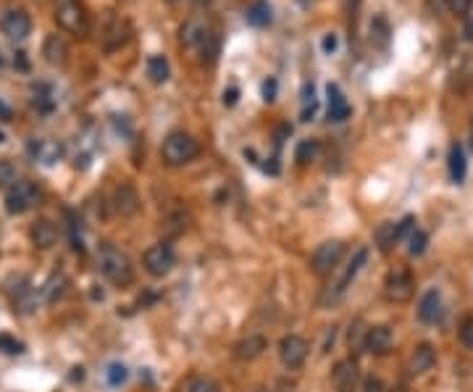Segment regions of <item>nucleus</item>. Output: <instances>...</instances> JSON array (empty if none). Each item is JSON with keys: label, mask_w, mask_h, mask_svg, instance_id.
<instances>
[{"label": "nucleus", "mask_w": 473, "mask_h": 392, "mask_svg": "<svg viewBox=\"0 0 473 392\" xmlns=\"http://www.w3.org/2000/svg\"><path fill=\"white\" fill-rule=\"evenodd\" d=\"M98 269L100 274L113 282L116 287H127L134 282V266H131V258L127 253H121L113 245H103L98 250Z\"/></svg>", "instance_id": "f257e3e1"}, {"label": "nucleus", "mask_w": 473, "mask_h": 392, "mask_svg": "<svg viewBox=\"0 0 473 392\" xmlns=\"http://www.w3.org/2000/svg\"><path fill=\"white\" fill-rule=\"evenodd\" d=\"M197 156H200V145L187 132H171L169 137L163 140V145H160V158H163V163L171 166V169L187 166Z\"/></svg>", "instance_id": "f03ea898"}, {"label": "nucleus", "mask_w": 473, "mask_h": 392, "mask_svg": "<svg viewBox=\"0 0 473 392\" xmlns=\"http://www.w3.org/2000/svg\"><path fill=\"white\" fill-rule=\"evenodd\" d=\"M368 263V250L366 248H358V253L353 256V261L344 266V271L340 274V279L337 282H331L326 289H324V295H321V305L324 308H328V305H337V303L347 295V289H350V285L355 282V276L363 271V266Z\"/></svg>", "instance_id": "7ed1b4c3"}, {"label": "nucleus", "mask_w": 473, "mask_h": 392, "mask_svg": "<svg viewBox=\"0 0 473 392\" xmlns=\"http://www.w3.org/2000/svg\"><path fill=\"white\" fill-rule=\"evenodd\" d=\"M55 21L61 29L71 32V35H87L90 29V19H87V11L79 0H61L58 8H55Z\"/></svg>", "instance_id": "20e7f679"}, {"label": "nucleus", "mask_w": 473, "mask_h": 392, "mask_svg": "<svg viewBox=\"0 0 473 392\" xmlns=\"http://www.w3.org/2000/svg\"><path fill=\"white\" fill-rule=\"evenodd\" d=\"M344 250H347V245L342 240H328L324 245H318L313 258H310V271L315 276H328L344 258Z\"/></svg>", "instance_id": "39448f33"}, {"label": "nucleus", "mask_w": 473, "mask_h": 392, "mask_svg": "<svg viewBox=\"0 0 473 392\" xmlns=\"http://www.w3.org/2000/svg\"><path fill=\"white\" fill-rule=\"evenodd\" d=\"M416 292V279L407 269H392L384 279V298L392 303H407Z\"/></svg>", "instance_id": "423d86ee"}, {"label": "nucleus", "mask_w": 473, "mask_h": 392, "mask_svg": "<svg viewBox=\"0 0 473 392\" xmlns=\"http://www.w3.org/2000/svg\"><path fill=\"white\" fill-rule=\"evenodd\" d=\"M142 263L150 276H169L174 271V266H176V253L166 242H158V245L145 250Z\"/></svg>", "instance_id": "0eeeda50"}, {"label": "nucleus", "mask_w": 473, "mask_h": 392, "mask_svg": "<svg viewBox=\"0 0 473 392\" xmlns=\"http://www.w3.org/2000/svg\"><path fill=\"white\" fill-rule=\"evenodd\" d=\"M413 229H416V216H405L402 222H397V224L394 222L381 224L379 229H376V245H379L381 253H389L400 240L410 237Z\"/></svg>", "instance_id": "6e6552de"}, {"label": "nucleus", "mask_w": 473, "mask_h": 392, "mask_svg": "<svg viewBox=\"0 0 473 392\" xmlns=\"http://www.w3.org/2000/svg\"><path fill=\"white\" fill-rule=\"evenodd\" d=\"M39 200V190L32 182H16L8 190L6 195V211L19 216V213H26L29 208H35Z\"/></svg>", "instance_id": "1a4fd4ad"}, {"label": "nucleus", "mask_w": 473, "mask_h": 392, "mask_svg": "<svg viewBox=\"0 0 473 392\" xmlns=\"http://www.w3.org/2000/svg\"><path fill=\"white\" fill-rule=\"evenodd\" d=\"M0 26H3V35L13 42H21L32 35V19H29V13L24 8H11V11L3 13V19H0Z\"/></svg>", "instance_id": "9d476101"}, {"label": "nucleus", "mask_w": 473, "mask_h": 392, "mask_svg": "<svg viewBox=\"0 0 473 392\" xmlns=\"http://www.w3.org/2000/svg\"><path fill=\"white\" fill-rule=\"evenodd\" d=\"M279 358L287 368H300L308 358V342L300 335H287L279 342Z\"/></svg>", "instance_id": "9b49d317"}, {"label": "nucleus", "mask_w": 473, "mask_h": 392, "mask_svg": "<svg viewBox=\"0 0 473 392\" xmlns=\"http://www.w3.org/2000/svg\"><path fill=\"white\" fill-rule=\"evenodd\" d=\"M394 348V332L387 324L379 327H368L366 335V350L373 355H387Z\"/></svg>", "instance_id": "f8f14e48"}, {"label": "nucleus", "mask_w": 473, "mask_h": 392, "mask_svg": "<svg viewBox=\"0 0 473 392\" xmlns=\"http://www.w3.org/2000/svg\"><path fill=\"white\" fill-rule=\"evenodd\" d=\"M331 380H334V384H337V390L340 392H353L355 387H358V382H360L358 361H355V358H344V361H340V364L334 366Z\"/></svg>", "instance_id": "ddd939ff"}, {"label": "nucleus", "mask_w": 473, "mask_h": 392, "mask_svg": "<svg viewBox=\"0 0 473 392\" xmlns=\"http://www.w3.org/2000/svg\"><path fill=\"white\" fill-rule=\"evenodd\" d=\"M268 350V340L263 335H248L234 345V358L236 361H255Z\"/></svg>", "instance_id": "4468645a"}, {"label": "nucleus", "mask_w": 473, "mask_h": 392, "mask_svg": "<svg viewBox=\"0 0 473 392\" xmlns=\"http://www.w3.org/2000/svg\"><path fill=\"white\" fill-rule=\"evenodd\" d=\"M434 364H436V350H434V345H432V342H420L418 348L413 350V355H410L407 371H410L413 377H418V374L432 371Z\"/></svg>", "instance_id": "2eb2a0df"}, {"label": "nucleus", "mask_w": 473, "mask_h": 392, "mask_svg": "<svg viewBox=\"0 0 473 392\" xmlns=\"http://www.w3.org/2000/svg\"><path fill=\"white\" fill-rule=\"evenodd\" d=\"M113 208L121 216H134L140 211V195L131 184H118L116 193H113Z\"/></svg>", "instance_id": "dca6fc26"}, {"label": "nucleus", "mask_w": 473, "mask_h": 392, "mask_svg": "<svg viewBox=\"0 0 473 392\" xmlns=\"http://www.w3.org/2000/svg\"><path fill=\"white\" fill-rule=\"evenodd\" d=\"M179 37H182V45H187V48H203L210 37L208 24L203 19H189V21H184Z\"/></svg>", "instance_id": "f3484780"}, {"label": "nucleus", "mask_w": 473, "mask_h": 392, "mask_svg": "<svg viewBox=\"0 0 473 392\" xmlns=\"http://www.w3.org/2000/svg\"><path fill=\"white\" fill-rule=\"evenodd\" d=\"M29 153H32L35 161H39V163L53 166V163L61 158L64 148L55 143V140H32V143H29Z\"/></svg>", "instance_id": "a211bd4d"}, {"label": "nucleus", "mask_w": 473, "mask_h": 392, "mask_svg": "<svg viewBox=\"0 0 473 392\" xmlns=\"http://www.w3.org/2000/svg\"><path fill=\"white\" fill-rule=\"evenodd\" d=\"M439 316H442V292L429 289L418 303V319L423 324H434Z\"/></svg>", "instance_id": "6ab92c4d"}, {"label": "nucleus", "mask_w": 473, "mask_h": 392, "mask_svg": "<svg viewBox=\"0 0 473 392\" xmlns=\"http://www.w3.org/2000/svg\"><path fill=\"white\" fill-rule=\"evenodd\" d=\"M447 169H449V179L455 184H460L465 179V171H468V161H465V150L460 143L449 145V156H447Z\"/></svg>", "instance_id": "aec40b11"}, {"label": "nucleus", "mask_w": 473, "mask_h": 392, "mask_svg": "<svg viewBox=\"0 0 473 392\" xmlns=\"http://www.w3.org/2000/svg\"><path fill=\"white\" fill-rule=\"evenodd\" d=\"M29 235H32V242H35L37 248L48 250V248L55 245V240H58V229H55V224L48 222V219H39V222L32 224Z\"/></svg>", "instance_id": "412c9836"}, {"label": "nucleus", "mask_w": 473, "mask_h": 392, "mask_svg": "<svg viewBox=\"0 0 473 392\" xmlns=\"http://www.w3.org/2000/svg\"><path fill=\"white\" fill-rule=\"evenodd\" d=\"M326 95H328V121H344V118H350V103L344 100L340 87L337 84H328Z\"/></svg>", "instance_id": "4be33fe9"}, {"label": "nucleus", "mask_w": 473, "mask_h": 392, "mask_svg": "<svg viewBox=\"0 0 473 392\" xmlns=\"http://www.w3.org/2000/svg\"><path fill=\"white\" fill-rule=\"evenodd\" d=\"M42 55H45V61L50 66H64L66 55H68V48H66L64 37L48 35V37H45V45H42Z\"/></svg>", "instance_id": "5701e85b"}, {"label": "nucleus", "mask_w": 473, "mask_h": 392, "mask_svg": "<svg viewBox=\"0 0 473 392\" xmlns=\"http://www.w3.org/2000/svg\"><path fill=\"white\" fill-rule=\"evenodd\" d=\"M66 287H68V279H66L64 274L48 276V282L39 287V292H42V301H45V303H58L66 295Z\"/></svg>", "instance_id": "b1692460"}, {"label": "nucleus", "mask_w": 473, "mask_h": 392, "mask_svg": "<svg viewBox=\"0 0 473 392\" xmlns=\"http://www.w3.org/2000/svg\"><path fill=\"white\" fill-rule=\"evenodd\" d=\"M147 77H150L153 84L169 82V77H171L169 61H166L163 55H150V58H147Z\"/></svg>", "instance_id": "393cba45"}, {"label": "nucleus", "mask_w": 473, "mask_h": 392, "mask_svg": "<svg viewBox=\"0 0 473 392\" xmlns=\"http://www.w3.org/2000/svg\"><path fill=\"white\" fill-rule=\"evenodd\" d=\"M389 35H392L389 21H387L381 13L379 16H373V19H371V42L379 45V48H387V45H389Z\"/></svg>", "instance_id": "a878e982"}, {"label": "nucleus", "mask_w": 473, "mask_h": 392, "mask_svg": "<svg viewBox=\"0 0 473 392\" xmlns=\"http://www.w3.org/2000/svg\"><path fill=\"white\" fill-rule=\"evenodd\" d=\"M248 24L252 26H268L271 24V6L266 0H255L248 8Z\"/></svg>", "instance_id": "bb28decb"}, {"label": "nucleus", "mask_w": 473, "mask_h": 392, "mask_svg": "<svg viewBox=\"0 0 473 392\" xmlns=\"http://www.w3.org/2000/svg\"><path fill=\"white\" fill-rule=\"evenodd\" d=\"M32 105L42 111V114H50L53 108H55V98H53V92L48 84H37L35 90H32Z\"/></svg>", "instance_id": "cd10ccee"}, {"label": "nucleus", "mask_w": 473, "mask_h": 392, "mask_svg": "<svg viewBox=\"0 0 473 392\" xmlns=\"http://www.w3.org/2000/svg\"><path fill=\"white\" fill-rule=\"evenodd\" d=\"M315 111H318V100H315L313 84H305V87H302V111H300V118H302V121H313Z\"/></svg>", "instance_id": "c85d7f7f"}, {"label": "nucleus", "mask_w": 473, "mask_h": 392, "mask_svg": "<svg viewBox=\"0 0 473 392\" xmlns=\"http://www.w3.org/2000/svg\"><path fill=\"white\" fill-rule=\"evenodd\" d=\"M315 156H318V143H315V140H302V143L297 145V150H295V161H297L300 166L313 163Z\"/></svg>", "instance_id": "c756f323"}, {"label": "nucleus", "mask_w": 473, "mask_h": 392, "mask_svg": "<svg viewBox=\"0 0 473 392\" xmlns=\"http://www.w3.org/2000/svg\"><path fill=\"white\" fill-rule=\"evenodd\" d=\"M426 248H429V235L423 229H413L410 237H407V253L410 256H423Z\"/></svg>", "instance_id": "7c9ffc66"}, {"label": "nucleus", "mask_w": 473, "mask_h": 392, "mask_svg": "<svg viewBox=\"0 0 473 392\" xmlns=\"http://www.w3.org/2000/svg\"><path fill=\"white\" fill-rule=\"evenodd\" d=\"M366 335L368 329H363L360 321H355L353 327H350V335H347V345H350V350L353 353H360V350H366Z\"/></svg>", "instance_id": "2f4dec72"}, {"label": "nucleus", "mask_w": 473, "mask_h": 392, "mask_svg": "<svg viewBox=\"0 0 473 392\" xmlns=\"http://www.w3.org/2000/svg\"><path fill=\"white\" fill-rule=\"evenodd\" d=\"M182 392H221V387L216 382L205 380V377H192V380L184 382Z\"/></svg>", "instance_id": "473e14b6"}, {"label": "nucleus", "mask_w": 473, "mask_h": 392, "mask_svg": "<svg viewBox=\"0 0 473 392\" xmlns=\"http://www.w3.org/2000/svg\"><path fill=\"white\" fill-rule=\"evenodd\" d=\"M127 377H129V371H127V366L124 364H108V368H105V382L111 384V387H121L124 382H127Z\"/></svg>", "instance_id": "72a5a7b5"}, {"label": "nucleus", "mask_w": 473, "mask_h": 392, "mask_svg": "<svg viewBox=\"0 0 473 392\" xmlns=\"http://www.w3.org/2000/svg\"><path fill=\"white\" fill-rule=\"evenodd\" d=\"M16 182H19V171H16V166H13L11 161H0V187H8V190H11Z\"/></svg>", "instance_id": "f704fd0d"}, {"label": "nucleus", "mask_w": 473, "mask_h": 392, "mask_svg": "<svg viewBox=\"0 0 473 392\" xmlns=\"http://www.w3.org/2000/svg\"><path fill=\"white\" fill-rule=\"evenodd\" d=\"M0 350H3L6 355H16V353H24V345L16 340V337L0 335Z\"/></svg>", "instance_id": "c9c22d12"}, {"label": "nucleus", "mask_w": 473, "mask_h": 392, "mask_svg": "<svg viewBox=\"0 0 473 392\" xmlns=\"http://www.w3.org/2000/svg\"><path fill=\"white\" fill-rule=\"evenodd\" d=\"M460 342L473 350V316H465L460 324Z\"/></svg>", "instance_id": "e433bc0d"}, {"label": "nucleus", "mask_w": 473, "mask_h": 392, "mask_svg": "<svg viewBox=\"0 0 473 392\" xmlns=\"http://www.w3.org/2000/svg\"><path fill=\"white\" fill-rule=\"evenodd\" d=\"M261 92H263V100H266V103H274L276 95H279V82H276L274 77H268L266 82H263Z\"/></svg>", "instance_id": "4c0bfd02"}, {"label": "nucleus", "mask_w": 473, "mask_h": 392, "mask_svg": "<svg viewBox=\"0 0 473 392\" xmlns=\"http://www.w3.org/2000/svg\"><path fill=\"white\" fill-rule=\"evenodd\" d=\"M447 6H449V11L458 13V16H468L473 0H447Z\"/></svg>", "instance_id": "58836bf2"}, {"label": "nucleus", "mask_w": 473, "mask_h": 392, "mask_svg": "<svg viewBox=\"0 0 473 392\" xmlns=\"http://www.w3.org/2000/svg\"><path fill=\"white\" fill-rule=\"evenodd\" d=\"M337 45H340V39H337V35H334V32H326V35H324V39H321V51L326 53V55H331V53L337 51Z\"/></svg>", "instance_id": "ea45409f"}, {"label": "nucleus", "mask_w": 473, "mask_h": 392, "mask_svg": "<svg viewBox=\"0 0 473 392\" xmlns=\"http://www.w3.org/2000/svg\"><path fill=\"white\" fill-rule=\"evenodd\" d=\"M223 105H226V108H232V105H236V100H239V87H234V84H232V87H229V90H223Z\"/></svg>", "instance_id": "a19ab883"}, {"label": "nucleus", "mask_w": 473, "mask_h": 392, "mask_svg": "<svg viewBox=\"0 0 473 392\" xmlns=\"http://www.w3.org/2000/svg\"><path fill=\"white\" fill-rule=\"evenodd\" d=\"M363 392H384V382L379 377H366L363 382Z\"/></svg>", "instance_id": "79ce46f5"}, {"label": "nucleus", "mask_w": 473, "mask_h": 392, "mask_svg": "<svg viewBox=\"0 0 473 392\" xmlns=\"http://www.w3.org/2000/svg\"><path fill=\"white\" fill-rule=\"evenodd\" d=\"M13 118V111H11V105L6 103L3 98H0V121H11Z\"/></svg>", "instance_id": "37998d69"}, {"label": "nucleus", "mask_w": 473, "mask_h": 392, "mask_svg": "<svg viewBox=\"0 0 473 392\" xmlns=\"http://www.w3.org/2000/svg\"><path fill=\"white\" fill-rule=\"evenodd\" d=\"M429 8H432L434 16H439V11H442V8H449V6H447V0H429Z\"/></svg>", "instance_id": "c03bdc74"}, {"label": "nucleus", "mask_w": 473, "mask_h": 392, "mask_svg": "<svg viewBox=\"0 0 473 392\" xmlns=\"http://www.w3.org/2000/svg\"><path fill=\"white\" fill-rule=\"evenodd\" d=\"M360 6V0H344V8H350V11H355Z\"/></svg>", "instance_id": "a18cd8bd"}, {"label": "nucleus", "mask_w": 473, "mask_h": 392, "mask_svg": "<svg viewBox=\"0 0 473 392\" xmlns=\"http://www.w3.org/2000/svg\"><path fill=\"white\" fill-rule=\"evenodd\" d=\"M465 39H468V42H473V24H471V21L465 24Z\"/></svg>", "instance_id": "49530a36"}, {"label": "nucleus", "mask_w": 473, "mask_h": 392, "mask_svg": "<svg viewBox=\"0 0 473 392\" xmlns=\"http://www.w3.org/2000/svg\"><path fill=\"white\" fill-rule=\"evenodd\" d=\"M3 143H6V132L0 130V145H3Z\"/></svg>", "instance_id": "de8ad7c7"}, {"label": "nucleus", "mask_w": 473, "mask_h": 392, "mask_svg": "<svg viewBox=\"0 0 473 392\" xmlns=\"http://www.w3.org/2000/svg\"><path fill=\"white\" fill-rule=\"evenodd\" d=\"M471 148H473V127H471Z\"/></svg>", "instance_id": "09e8293b"}, {"label": "nucleus", "mask_w": 473, "mask_h": 392, "mask_svg": "<svg viewBox=\"0 0 473 392\" xmlns=\"http://www.w3.org/2000/svg\"><path fill=\"white\" fill-rule=\"evenodd\" d=\"M169 3H176V0H169Z\"/></svg>", "instance_id": "8fccbe9b"}]
</instances>
